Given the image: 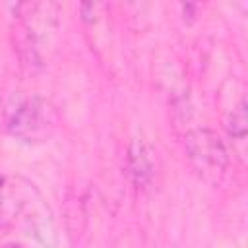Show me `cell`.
I'll return each mask as SVG.
<instances>
[{
  "label": "cell",
  "mask_w": 248,
  "mask_h": 248,
  "mask_svg": "<svg viewBox=\"0 0 248 248\" xmlns=\"http://www.w3.org/2000/svg\"><path fill=\"white\" fill-rule=\"evenodd\" d=\"M0 227H21L45 246L56 242L50 207L23 176H0Z\"/></svg>",
  "instance_id": "1"
},
{
  "label": "cell",
  "mask_w": 248,
  "mask_h": 248,
  "mask_svg": "<svg viewBox=\"0 0 248 248\" xmlns=\"http://www.w3.org/2000/svg\"><path fill=\"white\" fill-rule=\"evenodd\" d=\"M186 153L190 161L200 169V172L203 170L217 174L223 172L229 165V151L223 140L207 128L186 136Z\"/></svg>",
  "instance_id": "3"
},
{
  "label": "cell",
  "mask_w": 248,
  "mask_h": 248,
  "mask_svg": "<svg viewBox=\"0 0 248 248\" xmlns=\"http://www.w3.org/2000/svg\"><path fill=\"white\" fill-rule=\"evenodd\" d=\"M227 130H229V134H231L232 138L244 140V136H246V103H244V99H242L240 105L231 112Z\"/></svg>",
  "instance_id": "5"
},
{
  "label": "cell",
  "mask_w": 248,
  "mask_h": 248,
  "mask_svg": "<svg viewBox=\"0 0 248 248\" xmlns=\"http://www.w3.org/2000/svg\"><path fill=\"white\" fill-rule=\"evenodd\" d=\"M4 248H23L21 244H8V246H4Z\"/></svg>",
  "instance_id": "6"
},
{
  "label": "cell",
  "mask_w": 248,
  "mask_h": 248,
  "mask_svg": "<svg viewBox=\"0 0 248 248\" xmlns=\"http://www.w3.org/2000/svg\"><path fill=\"white\" fill-rule=\"evenodd\" d=\"M128 161H130V174L134 176V180H136L138 184H143L145 180H149L153 165H151L149 153H147V149L143 147L141 141H140V143L136 141V143L130 147V157H128Z\"/></svg>",
  "instance_id": "4"
},
{
  "label": "cell",
  "mask_w": 248,
  "mask_h": 248,
  "mask_svg": "<svg viewBox=\"0 0 248 248\" xmlns=\"http://www.w3.org/2000/svg\"><path fill=\"white\" fill-rule=\"evenodd\" d=\"M56 122L58 114L52 103L33 95L16 103L6 118V128L14 138L25 143H39L52 134Z\"/></svg>",
  "instance_id": "2"
}]
</instances>
